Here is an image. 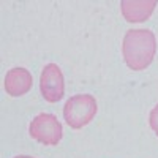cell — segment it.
Masks as SVG:
<instances>
[{
  "instance_id": "cell-1",
  "label": "cell",
  "mask_w": 158,
  "mask_h": 158,
  "mask_svg": "<svg viewBox=\"0 0 158 158\" xmlns=\"http://www.w3.org/2000/svg\"><path fill=\"white\" fill-rule=\"evenodd\" d=\"M156 52V40L152 30L149 29H136L128 30L123 36L122 54L127 65L135 70L141 71L152 63Z\"/></svg>"
},
{
  "instance_id": "cell-2",
  "label": "cell",
  "mask_w": 158,
  "mask_h": 158,
  "mask_svg": "<svg viewBox=\"0 0 158 158\" xmlns=\"http://www.w3.org/2000/svg\"><path fill=\"white\" fill-rule=\"evenodd\" d=\"M97 114V101L92 95H74L71 97L63 108V117L68 127L79 130L90 123Z\"/></svg>"
},
{
  "instance_id": "cell-3",
  "label": "cell",
  "mask_w": 158,
  "mask_h": 158,
  "mask_svg": "<svg viewBox=\"0 0 158 158\" xmlns=\"http://www.w3.org/2000/svg\"><path fill=\"white\" fill-rule=\"evenodd\" d=\"M29 133L33 139L44 144V146H56L62 139L63 130H62V123L57 120L56 115L40 114L32 120L29 127Z\"/></svg>"
},
{
  "instance_id": "cell-4",
  "label": "cell",
  "mask_w": 158,
  "mask_h": 158,
  "mask_svg": "<svg viewBox=\"0 0 158 158\" xmlns=\"http://www.w3.org/2000/svg\"><path fill=\"white\" fill-rule=\"evenodd\" d=\"M40 90L46 101L49 103H57L63 98L65 92V82H63V74L62 70L56 63H48L41 71L40 77Z\"/></svg>"
},
{
  "instance_id": "cell-5",
  "label": "cell",
  "mask_w": 158,
  "mask_h": 158,
  "mask_svg": "<svg viewBox=\"0 0 158 158\" xmlns=\"http://www.w3.org/2000/svg\"><path fill=\"white\" fill-rule=\"evenodd\" d=\"M32 74L25 68H11L5 76V90L10 97L25 95L32 89Z\"/></svg>"
},
{
  "instance_id": "cell-6",
  "label": "cell",
  "mask_w": 158,
  "mask_h": 158,
  "mask_svg": "<svg viewBox=\"0 0 158 158\" xmlns=\"http://www.w3.org/2000/svg\"><path fill=\"white\" fill-rule=\"evenodd\" d=\"M122 15L128 22H142L150 18L156 6V0H123Z\"/></svg>"
},
{
  "instance_id": "cell-7",
  "label": "cell",
  "mask_w": 158,
  "mask_h": 158,
  "mask_svg": "<svg viewBox=\"0 0 158 158\" xmlns=\"http://www.w3.org/2000/svg\"><path fill=\"white\" fill-rule=\"evenodd\" d=\"M149 123H150V128L155 131V135L158 136V104L150 111V115H149Z\"/></svg>"
},
{
  "instance_id": "cell-8",
  "label": "cell",
  "mask_w": 158,
  "mask_h": 158,
  "mask_svg": "<svg viewBox=\"0 0 158 158\" xmlns=\"http://www.w3.org/2000/svg\"><path fill=\"white\" fill-rule=\"evenodd\" d=\"M15 158H33V156H29V155H18Z\"/></svg>"
}]
</instances>
